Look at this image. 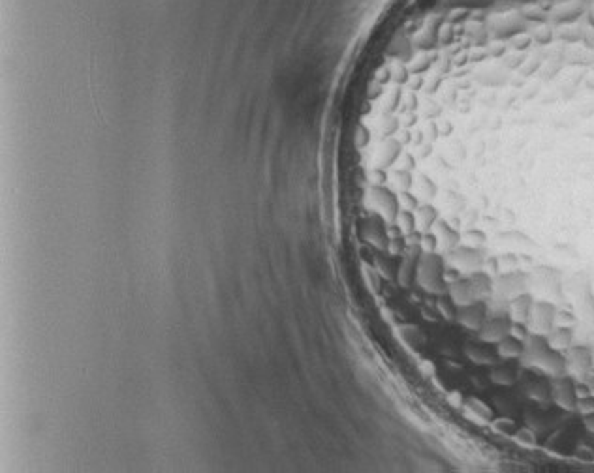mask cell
I'll return each mask as SVG.
<instances>
[{"label":"cell","mask_w":594,"mask_h":473,"mask_svg":"<svg viewBox=\"0 0 594 473\" xmlns=\"http://www.w3.org/2000/svg\"><path fill=\"white\" fill-rule=\"evenodd\" d=\"M519 363L525 368L538 372L540 376L545 378H557L566 374V361L565 353L553 350L545 336L540 335H528L523 346V355H521Z\"/></svg>","instance_id":"cell-1"},{"label":"cell","mask_w":594,"mask_h":473,"mask_svg":"<svg viewBox=\"0 0 594 473\" xmlns=\"http://www.w3.org/2000/svg\"><path fill=\"white\" fill-rule=\"evenodd\" d=\"M489 346H491V344H485V342H482V340H480L478 344H469L465 351H467V357H469L472 363L493 366L495 363H499L500 357H499V353H497V348H495V350H491Z\"/></svg>","instance_id":"cell-17"},{"label":"cell","mask_w":594,"mask_h":473,"mask_svg":"<svg viewBox=\"0 0 594 473\" xmlns=\"http://www.w3.org/2000/svg\"><path fill=\"white\" fill-rule=\"evenodd\" d=\"M446 267L447 263L444 255L438 252H423L419 257L418 280H416L419 287L431 295H446Z\"/></svg>","instance_id":"cell-2"},{"label":"cell","mask_w":594,"mask_h":473,"mask_svg":"<svg viewBox=\"0 0 594 473\" xmlns=\"http://www.w3.org/2000/svg\"><path fill=\"white\" fill-rule=\"evenodd\" d=\"M447 295L454 298V303L457 306L470 305V303L478 301L469 277H459L457 280L447 282Z\"/></svg>","instance_id":"cell-16"},{"label":"cell","mask_w":594,"mask_h":473,"mask_svg":"<svg viewBox=\"0 0 594 473\" xmlns=\"http://www.w3.org/2000/svg\"><path fill=\"white\" fill-rule=\"evenodd\" d=\"M551 402L558 406L565 411H576L578 408V381L573 378H570L568 374H562V376H557V378H551Z\"/></svg>","instance_id":"cell-7"},{"label":"cell","mask_w":594,"mask_h":473,"mask_svg":"<svg viewBox=\"0 0 594 473\" xmlns=\"http://www.w3.org/2000/svg\"><path fill=\"white\" fill-rule=\"evenodd\" d=\"M587 385H589V391H591V394H593V396H594V376L591 379H589Z\"/></svg>","instance_id":"cell-35"},{"label":"cell","mask_w":594,"mask_h":473,"mask_svg":"<svg viewBox=\"0 0 594 473\" xmlns=\"http://www.w3.org/2000/svg\"><path fill=\"white\" fill-rule=\"evenodd\" d=\"M512 331V320L506 312L504 314H495V316H489L485 323L478 331V340H482L485 344H491V346H497V344L506 338Z\"/></svg>","instance_id":"cell-9"},{"label":"cell","mask_w":594,"mask_h":473,"mask_svg":"<svg viewBox=\"0 0 594 473\" xmlns=\"http://www.w3.org/2000/svg\"><path fill=\"white\" fill-rule=\"evenodd\" d=\"M576 411H580L583 417H585V415L594 413V396L593 394L581 396L580 400H578V408H576Z\"/></svg>","instance_id":"cell-31"},{"label":"cell","mask_w":594,"mask_h":473,"mask_svg":"<svg viewBox=\"0 0 594 473\" xmlns=\"http://www.w3.org/2000/svg\"><path fill=\"white\" fill-rule=\"evenodd\" d=\"M583 422H585V429L594 434V413L585 415V417H583Z\"/></svg>","instance_id":"cell-34"},{"label":"cell","mask_w":594,"mask_h":473,"mask_svg":"<svg viewBox=\"0 0 594 473\" xmlns=\"http://www.w3.org/2000/svg\"><path fill=\"white\" fill-rule=\"evenodd\" d=\"M519 378V370L515 368L514 361H504L500 359L499 363H495L489 370V379L495 385L500 387H512Z\"/></svg>","instance_id":"cell-15"},{"label":"cell","mask_w":594,"mask_h":473,"mask_svg":"<svg viewBox=\"0 0 594 473\" xmlns=\"http://www.w3.org/2000/svg\"><path fill=\"white\" fill-rule=\"evenodd\" d=\"M457 308L459 306L455 305L454 298L449 297V295H438V301H436V310L441 312V316L444 318V320L447 321H454L457 320Z\"/></svg>","instance_id":"cell-23"},{"label":"cell","mask_w":594,"mask_h":473,"mask_svg":"<svg viewBox=\"0 0 594 473\" xmlns=\"http://www.w3.org/2000/svg\"><path fill=\"white\" fill-rule=\"evenodd\" d=\"M397 199H399L401 209H404V211L414 212L419 207V199L412 194L410 190H408V192H399V194H397Z\"/></svg>","instance_id":"cell-27"},{"label":"cell","mask_w":594,"mask_h":473,"mask_svg":"<svg viewBox=\"0 0 594 473\" xmlns=\"http://www.w3.org/2000/svg\"><path fill=\"white\" fill-rule=\"evenodd\" d=\"M555 325H558V327H573V325H576V318H573V314L566 312V310H557Z\"/></svg>","instance_id":"cell-32"},{"label":"cell","mask_w":594,"mask_h":473,"mask_svg":"<svg viewBox=\"0 0 594 473\" xmlns=\"http://www.w3.org/2000/svg\"><path fill=\"white\" fill-rule=\"evenodd\" d=\"M461 240L462 244H469V246L474 248H484L487 235H485V231H482V229H478V227H467L461 233Z\"/></svg>","instance_id":"cell-24"},{"label":"cell","mask_w":594,"mask_h":473,"mask_svg":"<svg viewBox=\"0 0 594 473\" xmlns=\"http://www.w3.org/2000/svg\"><path fill=\"white\" fill-rule=\"evenodd\" d=\"M528 292V274H525L523 270H508V272H500L493 278V305H502L508 308V303L515 298L521 293ZM487 301V303H489Z\"/></svg>","instance_id":"cell-3"},{"label":"cell","mask_w":594,"mask_h":473,"mask_svg":"<svg viewBox=\"0 0 594 473\" xmlns=\"http://www.w3.org/2000/svg\"><path fill=\"white\" fill-rule=\"evenodd\" d=\"M416 214V222H418V229L421 233L431 231L434 226V222L438 220V209L431 203H419V207L414 211Z\"/></svg>","instance_id":"cell-21"},{"label":"cell","mask_w":594,"mask_h":473,"mask_svg":"<svg viewBox=\"0 0 594 473\" xmlns=\"http://www.w3.org/2000/svg\"><path fill=\"white\" fill-rule=\"evenodd\" d=\"M395 224L401 227V231H403L404 235L414 233V231L418 229L416 214H414L412 211H404V209H401V211H399V216H397Z\"/></svg>","instance_id":"cell-25"},{"label":"cell","mask_w":594,"mask_h":473,"mask_svg":"<svg viewBox=\"0 0 594 473\" xmlns=\"http://www.w3.org/2000/svg\"><path fill=\"white\" fill-rule=\"evenodd\" d=\"M523 346H525L523 340L508 335L495 348H497V353H499L500 359H504V361H519L521 355H523Z\"/></svg>","instance_id":"cell-20"},{"label":"cell","mask_w":594,"mask_h":473,"mask_svg":"<svg viewBox=\"0 0 594 473\" xmlns=\"http://www.w3.org/2000/svg\"><path fill=\"white\" fill-rule=\"evenodd\" d=\"M487 318H489V306H487V303H485V301H474V303H470V305L459 306V308H457V320L455 321H459V325H462L465 329L478 333Z\"/></svg>","instance_id":"cell-11"},{"label":"cell","mask_w":594,"mask_h":473,"mask_svg":"<svg viewBox=\"0 0 594 473\" xmlns=\"http://www.w3.org/2000/svg\"><path fill=\"white\" fill-rule=\"evenodd\" d=\"M510 335L525 342V340L528 338V335H530V331H528L527 323H514V321H512V331H510Z\"/></svg>","instance_id":"cell-33"},{"label":"cell","mask_w":594,"mask_h":473,"mask_svg":"<svg viewBox=\"0 0 594 473\" xmlns=\"http://www.w3.org/2000/svg\"><path fill=\"white\" fill-rule=\"evenodd\" d=\"M419 246H421L423 252H438V239H436L434 231H425L421 235V244Z\"/></svg>","instance_id":"cell-29"},{"label":"cell","mask_w":594,"mask_h":473,"mask_svg":"<svg viewBox=\"0 0 594 473\" xmlns=\"http://www.w3.org/2000/svg\"><path fill=\"white\" fill-rule=\"evenodd\" d=\"M557 310L558 308L551 301H534L530 316L527 320V327L530 331V335H547L551 329L555 327Z\"/></svg>","instance_id":"cell-8"},{"label":"cell","mask_w":594,"mask_h":473,"mask_svg":"<svg viewBox=\"0 0 594 473\" xmlns=\"http://www.w3.org/2000/svg\"><path fill=\"white\" fill-rule=\"evenodd\" d=\"M545 340H547V344H549L553 350L565 353V351H568L573 346L572 327H558V325H555V327L551 329L549 333L545 335Z\"/></svg>","instance_id":"cell-18"},{"label":"cell","mask_w":594,"mask_h":473,"mask_svg":"<svg viewBox=\"0 0 594 473\" xmlns=\"http://www.w3.org/2000/svg\"><path fill=\"white\" fill-rule=\"evenodd\" d=\"M421 254H423L421 246H408L403 254V259L399 263V270H397V282L404 290L412 287L418 280V265Z\"/></svg>","instance_id":"cell-10"},{"label":"cell","mask_w":594,"mask_h":473,"mask_svg":"<svg viewBox=\"0 0 594 473\" xmlns=\"http://www.w3.org/2000/svg\"><path fill=\"white\" fill-rule=\"evenodd\" d=\"M566 374L576 381H589L594 376V355L593 351L583 346H572L565 351Z\"/></svg>","instance_id":"cell-5"},{"label":"cell","mask_w":594,"mask_h":473,"mask_svg":"<svg viewBox=\"0 0 594 473\" xmlns=\"http://www.w3.org/2000/svg\"><path fill=\"white\" fill-rule=\"evenodd\" d=\"M434 235L438 239V250H442L444 254L454 250L461 244V231L455 226H451L446 218H438L434 222Z\"/></svg>","instance_id":"cell-12"},{"label":"cell","mask_w":594,"mask_h":473,"mask_svg":"<svg viewBox=\"0 0 594 473\" xmlns=\"http://www.w3.org/2000/svg\"><path fill=\"white\" fill-rule=\"evenodd\" d=\"M374 263H376V269L380 270L382 274H384L386 278H393L397 274L395 270H399V269H395V267H393V257H391V254L389 255H384V254L376 255Z\"/></svg>","instance_id":"cell-26"},{"label":"cell","mask_w":594,"mask_h":473,"mask_svg":"<svg viewBox=\"0 0 594 473\" xmlns=\"http://www.w3.org/2000/svg\"><path fill=\"white\" fill-rule=\"evenodd\" d=\"M406 248H408V244H406L404 235H397V237H391V239H389L388 252L391 255L404 254V252H406Z\"/></svg>","instance_id":"cell-28"},{"label":"cell","mask_w":594,"mask_h":473,"mask_svg":"<svg viewBox=\"0 0 594 473\" xmlns=\"http://www.w3.org/2000/svg\"><path fill=\"white\" fill-rule=\"evenodd\" d=\"M515 439L519 442L521 445H525V447H534L536 445V436L532 430L528 429H519L517 432H515Z\"/></svg>","instance_id":"cell-30"},{"label":"cell","mask_w":594,"mask_h":473,"mask_svg":"<svg viewBox=\"0 0 594 473\" xmlns=\"http://www.w3.org/2000/svg\"><path fill=\"white\" fill-rule=\"evenodd\" d=\"M534 301V295L530 292L521 293V295H517L515 298H512V301L508 303L506 308V314L510 316V320L514 321V323H527Z\"/></svg>","instance_id":"cell-14"},{"label":"cell","mask_w":594,"mask_h":473,"mask_svg":"<svg viewBox=\"0 0 594 473\" xmlns=\"http://www.w3.org/2000/svg\"><path fill=\"white\" fill-rule=\"evenodd\" d=\"M444 259H446L447 265H451V267L459 270L462 277H470V274H474L478 270L485 269L487 252H485V248H474L461 242L457 248L446 252Z\"/></svg>","instance_id":"cell-4"},{"label":"cell","mask_w":594,"mask_h":473,"mask_svg":"<svg viewBox=\"0 0 594 473\" xmlns=\"http://www.w3.org/2000/svg\"><path fill=\"white\" fill-rule=\"evenodd\" d=\"M365 235H367V239L373 242L374 246H378L380 250H388L389 248L388 222L382 218L378 212H373V214L367 218Z\"/></svg>","instance_id":"cell-13"},{"label":"cell","mask_w":594,"mask_h":473,"mask_svg":"<svg viewBox=\"0 0 594 473\" xmlns=\"http://www.w3.org/2000/svg\"><path fill=\"white\" fill-rule=\"evenodd\" d=\"M470 284L474 290L478 301H489L493 295V277L487 270H478L474 274H470Z\"/></svg>","instance_id":"cell-19"},{"label":"cell","mask_w":594,"mask_h":473,"mask_svg":"<svg viewBox=\"0 0 594 473\" xmlns=\"http://www.w3.org/2000/svg\"><path fill=\"white\" fill-rule=\"evenodd\" d=\"M369 201L373 205L374 212H378L382 218L389 224H395L401 205L397 199V194L391 188H388L386 184L380 186H371L369 188Z\"/></svg>","instance_id":"cell-6"},{"label":"cell","mask_w":594,"mask_h":473,"mask_svg":"<svg viewBox=\"0 0 594 473\" xmlns=\"http://www.w3.org/2000/svg\"><path fill=\"white\" fill-rule=\"evenodd\" d=\"M527 394L538 404H547L551 402V383L549 378H536L527 385Z\"/></svg>","instance_id":"cell-22"}]
</instances>
